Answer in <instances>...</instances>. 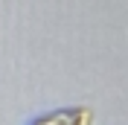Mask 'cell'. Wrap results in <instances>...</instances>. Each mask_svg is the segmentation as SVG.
<instances>
[{
	"label": "cell",
	"instance_id": "obj_1",
	"mask_svg": "<svg viewBox=\"0 0 128 125\" xmlns=\"http://www.w3.org/2000/svg\"><path fill=\"white\" fill-rule=\"evenodd\" d=\"M90 122H93L90 108H58L52 114L38 116L32 125H90Z\"/></svg>",
	"mask_w": 128,
	"mask_h": 125
}]
</instances>
